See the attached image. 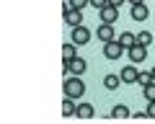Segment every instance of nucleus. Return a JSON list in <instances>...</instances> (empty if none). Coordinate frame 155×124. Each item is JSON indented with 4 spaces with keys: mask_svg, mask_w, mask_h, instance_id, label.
Returning a JSON list of instances; mask_svg holds the SVG:
<instances>
[{
    "mask_svg": "<svg viewBox=\"0 0 155 124\" xmlns=\"http://www.w3.org/2000/svg\"><path fill=\"white\" fill-rule=\"evenodd\" d=\"M62 88H65V96H70V98H83V93H85V83L80 80V75L67 78L62 83Z\"/></svg>",
    "mask_w": 155,
    "mask_h": 124,
    "instance_id": "1",
    "label": "nucleus"
},
{
    "mask_svg": "<svg viewBox=\"0 0 155 124\" xmlns=\"http://www.w3.org/2000/svg\"><path fill=\"white\" fill-rule=\"evenodd\" d=\"M122 54H124V44L119 39H111V41L104 44V57L106 60H119Z\"/></svg>",
    "mask_w": 155,
    "mask_h": 124,
    "instance_id": "2",
    "label": "nucleus"
},
{
    "mask_svg": "<svg viewBox=\"0 0 155 124\" xmlns=\"http://www.w3.org/2000/svg\"><path fill=\"white\" fill-rule=\"evenodd\" d=\"M70 41H75L78 47L88 44V41H91V31H88V28L83 26V23H80V26H75V28L70 31Z\"/></svg>",
    "mask_w": 155,
    "mask_h": 124,
    "instance_id": "3",
    "label": "nucleus"
},
{
    "mask_svg": "<svg viewBox=\"0 0 155 124\" xmlns=\"http://www.w3.org/2000/svg\"><path fill=\"white\" fill-rule=\"evenodd\" d=\"M98 16H101V23H114L116 18H119V8L109 3V5H104V8L98 11Z\"/></svg>",
    "mask_w": 155,
    "mask_h": 124,
    "instance_id": "4",
    "label": "nucleus"
},
{
    "mask_svg": "<svg viewBox=\"0 0 155 124\" xmlns=\"http://www.w3.org/2000/svg\"><path fill=\"white\" fill-rule=\"evenodd\" d=\"M96 36H98V41H111V39H116V34H114V23H101L98 28H96Z\"/></svg>",
    "mask_w": 155,
    "mask_h": 124,
    "instance_id": "5",
    "label": "nucleus"
},
{
    "mask_svg": "<svg viewBox=\"0 0 155 124\" xmlns=\"http://www.w3.org/2000/svg\"><path fill=\"white\" fill-rule=\"evenodd\" d=\"M62 16H65V23H67L70 28H75V26L83 23V11H78V8H70V11H65Z\"/></svg>",
    "mask_w": 155,
    "mask_h": 124,
    "instance_id": "6",
    "label": "nucleus"
},
{
    "mask_svg": "<svg viewBox=\"0 0 155 124\" xmlns=\"http://www.w3.org/2000/svg\"><path fill=\"white\" fill-rule=\"evenodd\" d=\"M127 54H129V62H142L145 57H147V47L137 41L134 47H129V49H127Z\"/></svg>",
    "mask_w": 155,
    "mask_h": 124,
    "instance_id": "7",
    "label": "nucleus"
},
{
    "mask_svg": "<svg viewBox=\"0 0 155 124\" xmlns=\"http://www.w3.org/2000/svg\"><path fill=\"white\" fill-rule=\"evenodd\" d=\"M67 70H70L72 75H83L85 70H88V62H85L83 57H72V60L67 62Z\"/></svg>",
    "mask_w": 155,
    "mask_h": 124,
    "instance_id": "8",
    "label": "nucleus"
},
{
    "mask_svg": "<svg viewBox=\"0 0 155 124\" xmlns=\"http://www.w3.org/2000/svg\"><path fill=\"white\" fill-rule=\"evenodd\" d=\"M75 114H78V103H75V98L65 96V101H62V116L70 119V116H75Z\"/></svg>",
    "mask_w": 155,
    "mask_h": 124,
    "instance_id": "9",
    "label": "nucleus"
},
{
    "mask_svg": "<svg viewBox=\"0 0 155 124\" xmlns=\"http://www.w3.org/2000/svg\"><path fill=\"white\" fill-rule=\"evenodd\" d=\"M119 75H122V83H127V85H129V83H137V78H140V73H137L134 65H127Z\"/></svg>",
    "mask_w": 155,
    "mask_h": 124,
    "instance_id": "10",
    "label": "nucleus"
},
{
    "mask_svg": "<svg viewBox=\"0 0 155 124\" xmlns=\"http://www.w3.org/2000/svg\"><path fill=\"white\" fill-rule=\"evenodd\" d=\"M132 18H134V21H147V18H150V8L145 5V3L132 5Z\"/></svg>",
    "mask_w": 155,
    "mask_h": 124,
    "instance_id": "11",
    "label": "nucleus"
},
{
    "mask_svg": "<svg viewBox=\"0 0 155 124\" xmlns=\"http://www.w3.org/2000/svg\"><path fill=\"white\" fill-rule=\"evenodd\" d=\"M104 85H106V90H116L119 85H122V75H114V73H109L104 78Z\"/></svg>",
    "mask_w": 155,
    "mask_h": 124,
    "instance_id": "12",
    "label": "nucleus"
},
{
    "mask_svg": "<svg viewBox=\"0 0 155 124\" xmlns=\"http://www.w3.org/2000/svg\"><path fill=\"white\" fill-rule=\"evenodd\" d=\"M93 106H91V103H78V114L75 116L78 119H93Z\"/></svg>",
    "mask_w": 155,
    "mask_h": 124,
    "instance_id": "13",
    "label": "nucleus"
},
{
    "mask_svg": "<svg viewBox=\"0 0 155 124\" xmlns=\"http://www.w3.org/2000/svg\"><path fill=\"white\" fill-rule=\"evenodd\" d=\"M116 39H119V41L124 44V49H129V47H134V44H137V34H129V31H124V34H119Z\"/></svg>",
    "mask_w": 155,
    "mask_h": 124,
    "instance_id": "14",
    "label": "nucleus"
},
{
    "mask_svg": "<svg viewBox=\"0 0 155 124\" xmlns=\"http://www.w3.org/2000/svg\"><path fill=\"white\" fill-rule=\"evenodd\" d=\"M75 41H67V44H62V60H65V62H70L72 60V57H78L75 54Z\"/></svg>",
    "mask_w": 155,
    "mask_h": 124,
    "instance_id": "15",
    "label": "nucleus"
},
{
    "mask_svg": "<svg viewBox=\"0 0 155 124\" xmlns=\"http://www.w3.org/2000/svg\"><path fill=\"white\" fill-rule=\"evenodd\" d=\"M111 116H114V119H127L129 116V109L124 106V103H116V106L111 109Z\"/></svg>",
    "mask_w": 155,
    "mask_h": 124,
    "instance_id": "16",
    "label": "nucleus"
},
{
    "mask_svg": "<svg viewBox=\"0 0 155 124\" xmlns=\"http://www.w3.org/2000/svg\"><path fill=\"white\" fill-rule=\"evenodd\" d=\"M153 70H145V73H140V78H137V83L140 85H142V88H145V85H150V83H153Z\"/></svg>",
    "mask_w": 155,
    "mask_h": 124,
    "instance_id": "17",
    "label": "nucleus"
},
{
    "mask_svg": "<svg viewBox=\"0 0 155 124\" xmlns=\"http://www.w3.org/2000/svg\"><path fill=\"white\" fill-rule=\"evenodd\" d=\"M142 96H145V101H155V80L142 88Z\"/></svg>",
    "mask_w": 155,
    "mask_h": 124,
    "instance_id": "18",
    "label": "nucleus"
},
{
    "mask_svg": "<svg viewBox=\"0 0 155 124\" xmlns=\"http://www.w3.org/2000/svg\"><path fill=\"white\" fill-rule=\"evenodd\" d=\"M137 41H140V44H145V47H150L153 34H150V31H140V34H137Z\"/></svg>",
    "mask_w": 155,
    "mask_h": 124,
    "instance_id": "19",
    "label": "nucleus"
},
{
    "mask_svg": "<svg viewBox=\"0 0 155 124\" xmlns=\"http://www.w3.org/2000/svg\"><path fill=\"white\" fill-rule=\"evenodd\" d=\"M70 3V8H78V11H83L85 5H91V0H67Z\"/></svg>",
    "mask_w": 155,
    "mask_h": 124,
    "instance_id": "20",
    "label": "nucleus"
},
{
    "mask_svg": "<svg viewBox=\"0 0 155 124\" xmlns=\"http://www.w3.org/2000/svg\"><path fill=\"white\" fill-rule=\"evenodd\" d=\"M91 5H93L96 11H101L104 5H109V0H91Z\"/></svg>",
    "mask_w": 155,
    "mask_h": 124,
    "instance_id": "21",
    "label": "nucleus"
},
{
    "mask_svg": "<svg viewBox=\"0 0 155 124\" xmlns=\"http://www.w3.org/2000/svg\"><path fill=\"white\" fill-rule=\"evenodd\" d=\"M145 111H147L150 119H155V101H147V109H145Z\"/></svg>",
    "mask_w": 155,
    "mask_h": 124,
    "instance_id": "22",
    "label": "nucleus"
},
{
    "mask_svg": "<svg viewBox=\"0 0 155 124\" xmlns=\"http://www.w3.org/2000/svg\"><path fill=\"white\" fill-rule=\"evenodd\" d=\"M109 3H111V5H116V8H122V5H124V0H109Z\"/></svg>",
    "mask_w": 155,
    "mask_h": 124,
    "instance_id": "23",
    "label": "nucleus"
},
{
    "mask_svg": "<svg viewBox=\"0 0 155 124\" xmlns=\"http://www.w3.org/2000/svg\"><path fill=\"white\" fill-rule=\"evenodd\" d=\"M129 5H137V3H145V0H127Z\"/></svg>",
    "mask_w": 155,
    "mask_h": 124,
    "instance_id": "24",
    "label": "nucleus"
},
{
    "mask_svg": "<svg viewBox=\"0 0 155 124\" xmlns=\"http://www.w3.org/2000/svg\"><path fill=\"white\" fill-rule=\"evenodd\" d=\"M153 78H155V67H153Z\"/></svg>",
    "mask_w": 155,
    "mask_h": 124,
    "instance_id": "25",
    "label": "nucleus"
}]
</instances>
